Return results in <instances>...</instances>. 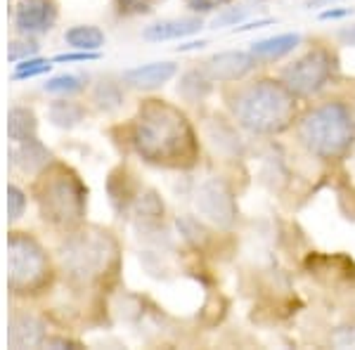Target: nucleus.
Returning a JSON list of instances; mask_svg holds the SVG:
<instances>
[{
  "instance_id": "1",
  "label": "nucleus",
  "mask_w": 355,
  "mask_h": 350,
  "mask_svg": "<svg viewBox=\"0 0 355 350\" xmlns=\"http://www.w3.org/2000/svg\"><path fill=\"white\" fill-rule=\"evenodd\" d=\"M133 147L145 161L168 168H190L199 157V142L187 116L162 100H147L140 107Z\"/></svg>"
},
{
  "instance_id": "2",
  "label": "nucleus",
  "mask_w": 355,
  "mask_h": 350,
  "mask_svg": "<svg viewBox=\"0 0 355 350\" xmlns=\"http://www.w3.org/2000/svg\"><path fill=\"white\" fill-rule=\"evenodd\" d=\"M225 102L234 123L251 135H279L296 125L299 119V97L291 95L279 78L234 83V88L227 90Z\"/></svg>"
},
{
  "instance_id": "3",
  "label": "nucleus",
  "mask_w": 355,
  "mask_h": 350,
  "mask_svg": "<svg viewBox=\"0 0 355 350\" xmlns=\"http://www.w3.org/2000/svg\"><path fill=\"white\" fill-rule=\"evenodd\" d=\"M299 145L320 161H341L355 147V114L346 102L311 107L296 119Z\"/></svg>"
},
{
  "instance_id": "4",
  "label": "nucleus",
  "mask_w": 355,
  "mask_h": 350,
  "mask_svg": "<svg viewBox=\"0 0 355 350\" xmlns=\"http://www.w3.org/2000/svg\"><path fill=\"white\" fill-rule=\"evenodd\" d=\"M60 261L71 282L90 284L100 279L116 261V242L107 232H76L62 244Z\"/></svg>"
},
{
  "instance_id": "5",
  "label": "nucleus",
  "mask_w": 355,
  "mask_h": 350,
  "mask_svg": "<svg viewBox=\"0 0 355 350\" xmlns=\"http://www.w3.org/2000/svg\"><path fill=\"white\" fill-rule=\"evenodd\" d=\"M336 73V55L324 45H315L299 60L282 67L279 81L289 88V93L299 100H311L320 95L327 85L334 81Z\"/></svg>"
},
{
  "instance_id": "6",
  "label": "nucleus",
  "mask_w": 355,
  "mask_h": 350,
  "mask_svg": "<svg viewBox=\"0 0 355 350\" xmlns=\"http://www.w3.org/2000/svg\"><path fill=\"white\" fill-rule=\"evenodd\" d=\"M41 213L60 227H73L85 216V189L76 175L57 173L41 192Z\"/></svg>"
},
{
  "instance_id": "7",
  "label": "nucleus",
  "mask_w": 355,
  "mask_h": 350,
  "mask_svg": "<svg viewBox=\"0 0 355 350\" xmlns=\"http://www.w3.org/2000/svg\"><path fill=\"white\" fill-rule=\"evenodd\" d=\"M48 282V258L31 237H10V286L19 294L36 291Z\"/></svg>"
},
{
  "instance_id": "8",
  "label": "nucleus",
  "mask_w": 355,
  "mask_h": 350,
  "mask_svg": "<svg viewBox=\"0 0 355 350\" xmlns=\"http://www.w3.org/2000/svg\"><path fill=\"white\" fill-rule=\"evenodd\" d=\"M194 204H197L199 216L206 222H211L218 229H232L237 222V197H234L232 187L223 177H209L199 185L194 194Z\"/></svg>"
},
{
  "instance_id": "9",
  "label": "nucleus",
  "mask_w": 355,
  "mask_h": 350,
  "mask_svg": "<svg viewBox=\"0 0 355 350\" xmlns=\"http://www.w3.org/2000/svg\"><path fill=\"white\" fill-rule=\"evenodd\" d=\"M259 64L261 62L251 55V50H223V53H216L209 60H204L202 69L214 83L234 85L251 76Z\"/></svg>"
},
{
  "instance_id": "10",
  "label": "nucleus",
  "mask_w": 355,
  "mask_h": 350,
  "mask_svg": "<svg viewBox=\"0 0 355 350\" xmlns=\"http://www.w3.org/2000/svg\"><path fill=\"white\" fill-rule=\"evenodd\" d=\"M204 135L218 157L242 159L244 142H242L239 125L234 123V119H225V116H220V114L218 116H211L209 123L204 125Z\"/></svg>"
},
{
  "instance_id": "11",
  "label": "nucleus",
  "mask_w": 355,
  "mask_h": 350,
  "mask_svg": "<svg viewBox=\"0 0 355 350\" xmlns=\"http://www.w3.org/2000/svg\"><path fill=\"white\" fill-rule=\"evenodd\" d=\"M57 10L50 0H21L17 5V28L21 33H45L55 24Z\"/></svg>"
},
{
  "instance_id": "12",
  "label": "nucleus",
  "mask_w": 355,
  "mask_h": 350,
  "mask_svg": "<svg viewBox=\"0 0 355 350\" xmlns=\"http://www.w3.org/2000/svg\"><path fill=\"white\" fill-rule=\"evenodd\" d=\"M178 73L175 62H150L123 71V81L137 90H154L166 85Z\"/></svg>"
},
{
  "instance_id": "13",
  "label": "nucleus",
  "mask_w": 355,
  "mask_h": 350,
  "mask_svg": "<svg viewBox=\"0 0 355 350\" xmlns=\"http://www.w3.org/2000/svg\"><path fill=\"white\" fill-rule=\"evenodd\" d=\"M204 26L202 17H182V19H162L157 24H150L142 31V38L152 43H164V41H182L187 36H194L199 28Z\"/></svg>"
},
{
  "instance_id": "14",
  "label": "nucleus",
  "mask_w": 355,
  "mask_h": 350,
  "mask_svg": "<svg viewBox=\"0 0 355 350\" xmlns=\"http://www.w3.org/2000/svg\"><path fill=\"white\" fill-rule=\"evenodd\" d=\"M301 43H303L301 33H279V36H270V38L254 41L249 45V50L259 62H279V60H284L287 55L294 53Z\"/></svg>"
},
{
  "instance_id": "15",
  "label": "nucleus",
  "mask_w": 355,
  "mask_h": 350,
  "mask_svg": "<svg viewBox=\"0 0 355 350\" xmlns=\"http://www.w3.org/2000/svg\"><path fill=\"white\" fill-rule=\"evenodd\" d=\"M10 348H36L45 343V324L33 315H15L10 320Z\"/></svg>"
},
{
  "instance_id": "16",
  "label": "nucleus",
  "mask_w": 355,
  "mask_h": 350,
  "mask_svg": "<svg viewBox=\"0 0 355 350\" xmlns=\"http://www.w3.org/2000/svg\"><path fill=\"white\" fill-rule=\"evenodd\" d=\"M214 93V81L206 76V71L202 67L197 69H187L180 76V83H178V95L182 97L190 105H199L206 97Z\"/></svg>"
},
{
  "instance_id": "17",
  "label": "nucleus",
  "mask_w": 355,
  "mask_h": 350,
  "mask_svg": "<svg viewBox=\"0 0 355 350\" xmlns=\"http://www.w3.org/2000/svg\"><path fill=\"white\" fill-rule=\"evenodd\" d=\"M10 157L15 159V164L19 166L24 173H38L45 168L50 161V152L43 147V142H38L36 137L26 142H19V147L15 152H10Z\"/></svg>"
},
{
  "instance_id": "18",
  "label": "nucleus",
  "mask_w": 355,
  "mask_h": 350,
  "mask_svg": "<svg viewBox=\"0 0 355 350\" xmlns=\"http://www.w3.org/2000/svg\"><path fill=\"white\" fill-rule=\"evenodd\" d=\"M36 130H38V121H36V114L31 109H24V107H15L8 116V133H10V140L15 142H26V140H33L36 137Z\"/></svg>"
},
{
  "instance_id": "19",
  "label": "nucleus",
  "mask_w": 355,
  "mask_h": 350,
  "mask_svg": "<svg viewBox=\"0 0 355 350\" xmlns=\"http://www.w3.org/2000/svg\"><path fill=\"white\" fill-rule=\"evenodd\" d=\"M64 41L71 45L73 50H88V53H97V50L105 45V33L97 26H71L64 33Z\"/></svg>"
},
{
  "instance_id": "20",
  "label": "nucleus",
  "mask_w": 355,
  "mask_h": 350,
  "mask_svg": "<svg viewBox=\"0 0 355 350\" xmlns=\"http://www.w3.org/2000/svg\"><path fill=\"white\" fill-rule=\"evenodd\" d=\"M93 102L100 112H116L123 105V90L121 85L112 78H102L93 88Z\"/></svg>"
},
{
  "instance_id": "21",
  "label": "nucleus",
  "mask_w": 355,
  "mask_h": 350,
  "mask_svg": "<svg viewBox=\"0 0 355 350\" xmlns=\"http://www.w3.org/2000/svg\"><path fill=\"white\" fill-rule=\"evenodd\" d=\"M85 109L76 102H67V100H57L50 105V121H53L57 128H73L83 121Z\"/></svg>"
},
{
  "instance_id": "22",
  "label": "nucleus",
  "mask_w": 355,
  "mask_h": 350,
  "mask_svg": "<svg viewBox=\"0 0 355 350\" xmlns=\"http://www.w3.org/2000/svg\"><path fill=\"white\" fill-rule=\"evenodd\" d=\"M133 213L137 216V220H140L145 227H152V225H157V222L162 220L164 204H162V199H159L154 192L140 194V197H137V202H135Z\"/></svg>"
},
{
  "instance_id": "23",
  "label": "nucleus",
  "mask_w": 355,
  "mask_h": 350,
  "mask_svg": "<svg viewBox=\"0 0 355 350\" xmlns=\"http://www.w3.org/2000/svg\"><path fill=\"white\" fill-rule=\"evenodd\" d=\"M175 227L178 232H180V237L185 239L187 244H192L194 249H199V246H204L206 242H209V229L204 227V222L199 220V218L194 216H180L175 220Z\"/></svg>"
},
{
  "instance_id": "24",
  "label": "nucleus",
  "mask_w": 355,
  "mask_h": 350,
  "mask_svg": "<svg viewBox=\"0 0 355 350\" xmlns=\"http://www.w3.org/2000/svg\"><path fill=\"white\" fill-rule=\"evenodd\" d=\"M251 15V8L249 5H242V3H230L225 8L218 10V15L211 19V28H227V26H242Z\"/></svg>"
},
{
  "instance_id": "25",
  "label": "nucleus",
  "mask_w": 355,
  "mask_h": 350,
  "mask_svg": "<svg viewBox=\"0 0 355 350\" xmlns=\"http://www.w3.org/2000/svg\"><path fill=\"white\" fill-rule=\"evenodd\" d=\"M85 85V78L81 76H73V73H62V76L50 78L48 83L43 85L45 93H53V95H76L81 93Z\"/></svg>"
},
{
  "instance_id": "26",
  "label": "nucleus",
  "mask_w": 355,
  "mask_h": 350,
  "mask_svg": "<svg viewBox=\"0 0 355 350\" xmlns=\"http://www.w3.org/2000/svg\"><path fill=\"white\" fill-rule=\"evenodd\" d=\"M50 62L45 60H26L21 64H17V71H15V81H21V78H31V76H38V73H45L50 71Z\"/></svg>"
},
{
  "instance_id": "27",
  "label": "nucleus",
  "mask_w": 355,
  "mask_h": 350,
  "mask_svg": "<svg viewBox=\"0 0 355 350\" xmlns=\"http://www.w3.org/2000/svg\"><path fill=\"white\" fill-rule=\"evenodd\" d=\"M114 5H116V12L125 17L152 12V0H114Z\"/></svg>"
},
{
  "instance_id": "28",
  "label": "nucleus",
  "mask_w": 355,
  "mask_h": 350,
  "mask_svg": "<svg viewBox=\"0 0 355 350\" xmlns=\"http://www.w3.org/2000/svg\"><path fill=\"white\" fill-rule=\"evenodd\" d=\"M232 0H185V8L190 10L192 15H211L216 12V10L225 8V5H230Z\"/></svg>"
},
{
  "instance_id": "29",
  "label": "nucleus",
  "mask_w": 355,
  "mask_h": 350,
  "mask_svg": "<svg viewBox=\"0 0 355 350\" xmlns=\"http://www.w3.org/2000/svg\"><path fill=\"white\" fill-rule=\"evenodd\" d=\"M26 209V197L24 192H21L19 187H10L8 189V213H10V220H17V218H21Z\"/></svg>"
},
{
  "instance_id": "30",
  "label": "nucleus",
  "mask_w": 355,
  "mask_h": 350,
  "mask_svg": "<svg viewBox=\"0 0 355 350\" xmlns=\"http://www.w3.org/2000/svg\"><path fill=\"white\" fill-rule=\"evenodd\" d=\"M31 55H36V45L33 43H12L8 50L10 62H17L19 57H31Z\"/></svg>"
},
{
  "instance_id": "31",
  "label": "nucleus",
  "mask_w": 355,
  "mask_h": 350,
  "mask_svg": "<svg viewBox=\"0 0 355 350\" xmlns=\"http://www.w3.org/2000/svg\"><path fill=\"white\" fill-rule=\"evenodd\" d=\"M100 60V53H88V50H81V53H69V55H57L55 62H93Z\"/></svg>"
},
{
  "instance_id": "32",
  "label": "nucleus",
  "mask_w": 355,
  "mask_h": 350,
  "mask_svg": "<svg viewBox=\"0 0 355 350\" xmlns=\"http://www.w3.org/2000/svg\"><path fill=\"white\" fill-rule=\"evenodd\" d=\"M353 15V8H324L322 12H320V19L327 21V19H346V17Z\"/></svg>"
},
{
  "instance_id": "33",
  "label": "nucleus",
  "mask_w": 355,
  "mask_h": 350,
  "mask_svg": "<svg viewBox=\"0 0 355 350\" xmlns=\"http://www.w3.org/2000/svg\"><path fill=\"white\" fill-rule=\"evenodd\" d=\"M336 41L341 45H348V48H355V24L341 26L339 31H336Z\"/></svg>"
},
{
  "instance_id": "34",
  "label": "nucleus",
  "mask_w": 355,
  "mask_h": 350,
  "mask_svg": "<svg viewBox=\"0 0 355 350\" xmlns=\"http://www.w3.org/2000/svg\"><path fill=\"white\" fill-rule=\"evenodd\" d=\"M204 45H209L206 41H192V43H185V45H178V53H190V50H202Z\"/></svg>"
},
{
  "instance_id": "35",
  "label": "nucleus",
  "mask_w": 355,
  "mask_h": 350,
  "mask_svg": "<svg viewBox=\"0 0 355 350\" xmlns=\"http://www.w3.org/2000/svg\"><path fill=\"white\" fill-rule=\"evenodd\" d=\"M259 3H263V0H259Z\"/></svg>"
}]
</instances>
